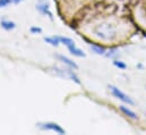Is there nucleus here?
Listing matches in <instances>:
<instances>
[{
  "instance_id": "obj_1",
  "label": "nucleus",
  "mask_w": 146,
  "mask_h": 135,
  "mask_svg": "<svg viewBox=\"0 0 146 135\" xmlns=\"http://www.w3.org/2000/svg\"><path fill=\"white\" fill-rule=\"evenodd\" d=\"M115 33H117V30L114 25L110 23H101L94 27V34L103 41H110L114 39Z\"/></svg>"
},
{
  "instance_id": "obj_2",
  "label": "nucleus",
  "mask_w": 146,
  "mask_h": 135,
  "mask_svg": "<svg viewBox=\"0 0 146 135\" xmlns=\"http://www.w3.org/2000/svg\"><path fill=\"white\" fill-rule=\"evenodd\" d=\"M36 126L40 130H43V131H51V132H54L57 134H66V131L59 124L53 123V122L38 123V124H36Z\"/></svg>"
},
{
  "instance_id": "obj_3",
  "label": "nucleus",
  "mask_w": 146,
  "mask_h": 135,
  "mask_svg": "<svg viewBox=\"0 0 146 135\" xmlns=\"http://www.w3.org/2000/svg\"><path fill=\"white\" fill-rule=\"evenodd\" d=\"M110 91H111V93L113 94V97H115L117 99H119V100H121L122 102H125V103H128V104H135V101L130 98V97H128L126 93H123L121 90H119L118 88H115V86H113V85H110L109 86Z\"/></svg>"
},
{
  "instance_id": "obj_4",
  "label": "nucleus",
  "mask_w": 146,
  "mask_h": 135,
  "mask_svg": "<svg viewBox=\"0 0 146 135\" xmlns=\"http://www.w3.org/2000/svg\"><path fill=\"white\" fill-rule=\"evenodd\" d=\"M36 10L40 13V14H42V15H44V16H48L50 19H53V16H52V13H51V10H50V6H49V3H46V2H38L36 5Z\"/></svg>"
},
{
  "instance_id": "obj_5",
  "label": "nucleus",
  "mask_w": 146,
  "mask_h": 135,
  "mask_svg": "<svg viewBox=\"0 0 146 135\" xmlns=\"http://www.w3.org/2000/svg\"><path fill=\"white\" fill-rule=\"evenodd\" d=\"M57 73H58L59 75H61L62 77H68V78H70L73 82H75V83L80 84V81H79L78 76L74 73L73 70H70V69H58Z\"/></svg>"
},
{
  "instance_id": "obj_6",
  "label": "nucleus",
  "mask_w": 146,
  "mask_h": 135,
  "mask_svg": "<svg viewBox=\"0 0 146 135\" xmlns=\"http://www.w3.org/2000/svg\"><path fill=\"white\" fill-rule=\"evenodd\" d=\"M57 58L61 61V63H64L65 65H67L68 67H70L72 69H77L78 66H77V64L73 61L72 59H69L68 57H66V56H64V55H57Z\"/></svg>"
},
{
  "instance_id": "obj_7",
  "label": "nucleus",
  "mask_w": 146,
  "mask_h": 135,
  "mask_svg": "<svg viewBox=\"0 0 146 135\" xmlns=\"http://www.w3.org/2000/svg\"><path fill=\"white\" fill-rule=\"evenodd\" d=\"M67 48H68V50L70 51V53L74 55V56H76V57H80V58H82V57H85V53L83 52V50L79 49V48H77L75 43L70 44V45H68Z\"/></svg>"
},
{
  "instance_id": "obj_8",
  "label": "nucleus",
  "mask_w": 146,
  "mask_h": 135,
  "mask_svg": "<svg viewBox=\"0 0 146 135\" xmlns=\"http://www.w3.org/2000/svg\"><path fill=\"white\" fill-rule=\"evenodd\" d=\"M0 25L3 30L6 31H13L15 27H16V24L13 22V21H9V19H2L0 22Z\"/></svg>"
},
{
  "instance_id": "obj_9",
  "label": "nucleus",
  "mask_w": 146,
  "mask_h": 135,
  "mask_svg": "<svg viewBox=\"0 0 146 135\" xmlns=\"http://www.w3.org/2000/svg\"><path fill=\"white\" fill-rule=\"evenodd\" d=\"M119 109L127 116V117H129V118H131V119H137V115L131 110V109H129V108H127L126 106H120L119 107Z\"/></svg>"
},
{
  "instance_id": "obj_10",
  "label": "nucleus",
  "mask_w": 146,
  "mask_h": 135,
  "mask_svg": "<svg viewBox=\"0 0 146 135\" xmlns=\"http://www.w3.org/2000/svg\"><path fill=\"white\" fill-rule=\"evenodd\" d=\"M44 41L53 47H58L59 43H60V40H59V36H48V37H44Z\"/></svg>"
},
{
  "instance_id": "obj_11",
  "label": "nucleus",
  "mask_w": 146,
  "mask_h": 135,
  "mask_svg": "<svg viewBox=\"0 0 146 135\" xmlns=\"http://www.w3.org/2000/svg\"><path fill=\"white\" fill-rule=\"evenodd\" d=\"M90 49L96 55H104L106 53V49L103 47H101V45H98V44H91Z\"/></svg>"
},
{
  "instance_id": "obj_12",
  "label": "nucleus",
  "mask_w": 146,
  "mask_h": 135,
  "mask_svg": "<svg viewBox=\"0 0 146 135\" xmlns=\"http://www.w3.org/2000/svg\"><path fill=\"white\" fill-rule=\"evenodd\" d=\"M59 40H60V43L65 44L66 47H68V45H70V44L75 43L72 39H69V37H65V36H59Z\"/></svg>"
},
{
  "instance_id": "obj_13",
  "label": "nucleus",
  "mask_w": 146,
  "mask_h": 135,
  "mask_svg": "<svg viewBox=\"0 0 146 135\" xmlns=\"http://www.w3.org/2000/svg\"><path fill=\"white\" fill-rule=\"evenodd\" d=\"M113 65L117 68H120V69H125V68L127 67L126 64L122 63V61H120V60H114V61H113Z\"/></svg>"
},
{
  "instance_id": "obj_14",
  "label": "nucleus",
  "mask_w": 146,
  "mask_h": 135,
  "mask_svg": "<svg viewBox=\"0 0 146 135\" xmlns=\"http://www.w3.org/2000/svg\"><path fill=\"white\" fill-rule=\"evenodd\" d=\"M30 32L32 34H40L42 32V29L41 27H37V26H32L30 29Z\"/></svg>"
},
{
  "instance_id": "obj_15",
  "label": "nucleus",
  "mask_w": 146,
  "mask_h": 135,
  "mask_svg": "<svg viewBox=\"0 0 146 135\" xmlns=\"http://www.w3.org/2000/svg\"><path fill=\"white\" fill-rule=\"evenodd\" d=\"M11 3V0H0V8H3V7H7L8 5Z\"/></svg>"
},
{
  "instance_id": "obj_16",
  "label": "nucleus",
  "mask_w": 146,
  "mask_h": 135,
  "mask_svg": "<svg viewBox=\"0 0 146 135\" xmlns=\"http://www.w3.org/2000/svg\"><path fill=\"white\" fill-rule=\"evenodd\" d=\"M117 55H118V50H117V49H111L109 51V53H107L108 57H114V56H117Z\"/></svg>"
},
{
  "instance_id": "obj_17",
  "label": "nucleus",
  "mask_w": 146,
  "mask_h": 135,
  "mask_svg": "<svg viewBox=\"0 0 146 135\" xmlns=\"http://www.w3.org/2000/svg\"><path fill=\"white\" fill-rule=\"evenodd\" d=\"M22 1H24V0H11V2H13V3H16V5H17V3H21Z\"/></svg>"
},
{
  "instance_id": "obj_18",
  "label": "nucleus",
  "mask_w": 146,
  "mask_h": 135,
  "mask_svg": "<svg viewBox=\"0 0 146 135\" xmlns=\"http://www.w3.org/2000/svg\"><path fill=\"white\" fill-rule=\"evenodd\" d=\"M145 114H146V111H145Z\"/></svg>"
}]
</instances>
